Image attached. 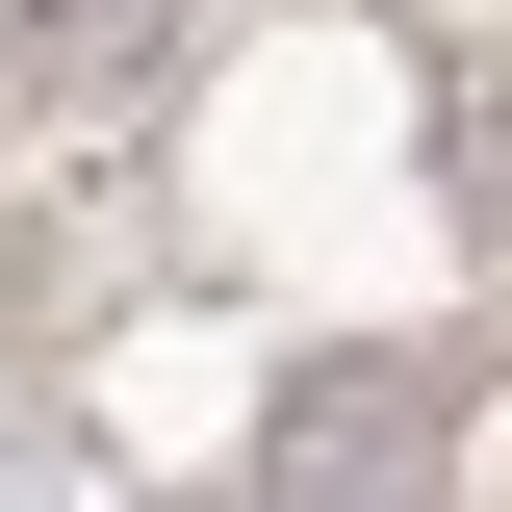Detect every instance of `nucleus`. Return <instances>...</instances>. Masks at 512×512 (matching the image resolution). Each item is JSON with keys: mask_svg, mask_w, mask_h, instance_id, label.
I'll return each instance as SVG.
<instances>
[{"mask_svg": "<svg viewBox=\"0 0 512 512\" xmlns=\"http://www.w3.org/2000/svg\"><path fill=\"white\" fill-rule=\"evenodd\" d=\"M282 487L308 512H410L436 487V359H333L308 410H282Z\"/></svg>", "mask_w": 512, "mask_h": 512, "instance_id": "obj_1", "label": "nucleus"}, {"mask_svg": "<svg viewBox=\"0 0 512 512\" xmlns=\"http://www.w3.org/2000/svg\"><path fill=\"white\" fill-rule=\"evenodd\" d=\"M0 52L52 77V103H77V77H103V103H128V77L180 52V0H26V26H0Z\"/></svg>", "mask_w": 512, "mask_h": 512, "instance_id": "obj_2", "label": "nucleus"}]
</instances>
